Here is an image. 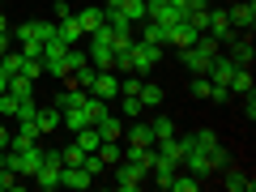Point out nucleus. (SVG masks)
Listing matches in <instances>:
<instances>
[{
    "label": "nucleus",
    "mask_w": 256,
    "mask_h": 192,
    "mask_svg": "<svg viewBox=\"0 0 256 192\" xmlns=\"http://www.w3.org/2000/svg\"><path fill=\"white\" fill-rule=\"evenodd\" d=\"M4 166H9L18 180H34V171L43 166V146H26V150H4Z\"/></svg>",
    "instance_id": "1"
},
{
    "label": "nucleus",
    "mask_w": 256,
    "mask_h": 192,
    "mask_svg": "<svg viewBox=\"0 0 256 192\" xmlns=\"http://www.w3.org/2000/svg\"><path fill=\"white\" fill-rule=\"evenodd\" d=\"M226 56H230V64H235V68H252V60H256L252 30H235V38L226 43Z\"/></svg>",
    "instance_id": "2"
},
{
    "label": "nucleus",
    "mask_w": 256,
    "mask_h": 192,
    "mask_svg": "<svg viewBox=\"0 0 256 192\" xmlns=\"http://www.w3.org/2000/svg\"><path fill=\"white\" fill-rule=\"evenodd\" d=\"M52 34H56V22H43V18H30L22 26H13V38L18 43H47Z\"/></svg>",
    "instance_id": "3"
},
{
    "label": "nucleus",
    "mask_w": 256,
    "mask_h": 192,
    "mask_svg": "<svg viewBox=\"0 0 256 192\" xmlns=\"http://www.w3.org/2000/svg\"><path fill=\"white\" fill-rule=\"evenodd\" d=\"M128 56H132V73H137V77H146L150 68H154V64L162 60V47H154V43H146V38H137Z\"/></svg>",
    "instance_id": "4"
},
{
    "label": "nucleus",
    "mask_w": 256,
    "mask_h": 192,
    "mask_svg": "<svg viewBox=\"0 0 256 192\" xmlns=\"http://www.w3.org/2000/svg\"><path fill=\"white\" fill-rule=\"evenodd\" d=\"M111 184H116L120 192H137L141 184H146V171H137L132 162H124V158H120V162H116V171H111Z\"/></svg>",
    "instance_id": "5"
},
{
    "label": "nucleus",
    "mask_w": 256,
    "mask_h": 192,
    "mask_svg": "<svg viewBox=\"0 0 256 192\" xmlns=\"http://www.w3.org/2000/svg\"><path fill=\"white\" fill-rule=\"evenodd\" d=\"M90 94L94 98H120V73H111V68H98L94 73V82H90Z\"/></svg>",
    "instance_id": "6"
},
{
    "label": "nucleus",
    "mask_w": 256,
    "mask_h": 192,
    "mask_svg": "<svg viewBox=\"0 0 256 192\" xmlns=\"http://www.w3.org/2000/svg\"><path fill=\"white\" fill-rule=\"evenodd\" d=\"M166 43L180 47V52H184V47H192V43H196V30H192V22H188V18H175L171 26H166Z\"/></svg>",
    "instance_id": "7"
},
{
    "label": "nucleus",
    "mask_w": 256,
    "mask_h": 192,
    "mask_svg": "<svg viewBox=\"0 0 256 192\" xmlns=\"http://www.w3.org/2000/svg\"><path fill=\"white\" fill-rule=\"evenodd\" d=\"M205 34H214V38H218L222 47H226L230 38H235V26H230L226 9H214V4H210V30H205Z\"/></svg>",
    "instance_id": "8"
},
{
    "label": "nucleus",
    "mask_w": 256,
    "mask_h": 192,
    "mask_svg": "<svg viewBox=\"0 0 256 192\" xmlns=\"http://www.w3.org/2000/svg\"><path fill=\"white\" fill-rule=\"evenodd\" d=\"M205 77H210L214 86H230V77H235V64H230V56H214L210 60V68H205Z\"/></svg>",
    "instance_id": "9"
},
{
    "label": "nucleus",
    "mask_w": 256,
    "mask_h": 192,
    "mask_svg": "<svg viewBox=\"0 0 256 192\" xmlns=\"http://www.w3.org/2000/svg\"><path fill=\"white\" fill-rule=\"evenodd\" d=\"M90 184H94V175L86 171V166H60V188L82 192V188H90Z\"/></svg>",
    "instance_id": "10"
},
{
    "label": "nucleus",
    "mask_w": 256,
    "mask_h": 192,
    "mask_svg": "<svg viewBox=\"0 0 256 192\" xmlns=\"http://www.w3.org/2000/svg\"><path fill=\"white\" fill-rule=\"evenodd\" d=\"M226 18H230V26H235V30H252V22H256V0H239L235 9H226Z\"/></svg>",
    "instance_id": "11"
},
{
    "label": "nucleus",
    "mask_w": 256,
    "mask_h": 192,
    "mask_svg": "<svg viewBox=\"0 0 256 192\" xmlns=\"http://www.w3.org/2000/svg\"><path fill=\"white\" fill-rule=\"evenodd\" d=\"M222 188H230V192H252L256 188V180H248V171H239V166H222Z\"/></svg>",
    "instance_id": "12"
},
{
    "label": "nucleus",
    "mask_w": 256,
    "mask_h": 192,
    "mask_svg": "<svg viewBox=\"0 0 256 192\" xmlns=\"http://www.w3.org/2000/svg\"><path fill=\"white\" fill-rule=\"evenodd\" d=\"M77 18V26H82V34L90 38L94 30H102V22H107V4H102V9H82V13H73Z\"/></svg>",
    "instance_id": "13"
},
{
    "label": "nucleus",
    "mask_w": 256,
    "mask_h": 192,
    "mask_svg": "<svg viewBox=\"0 0 256 192\" xmlns=\"http://www.w3.org/2000/svg\"><path fill=\"white\" fill-rule=\"evenodd\" d=\"M124 162H132L137 171L150 175V166H154V146H128L124 150Z\"/></svg>",
    "instance_id": "14"
},
{
    "label": "nucleus",
    "mask_w": 256,
    "mask_h": 192,
    "mask_svg": "<svg viewBox=\"0 0 256 192\" xmlns=\"http://www.w3.org/2000/svg\"><path fill=\"white\" fill-rule=\"evenodd\" d=\"M94 128H98V137H102V141H120V137H124V120L111 116V111H107L102 120H94Z\"/></svg>",
    "instance_id": "15"
},
{
    "label": "nucleus",
    "mask_w": 256,
    "mask_h": 192,
    "mask_svg": "<svg viewBox=\"0 0 256 192\" xmlns=\"http://www.w3.org/2000/svg\"><path fill=\"white\" fill-rule=\"evenodd\" d=\"M86 102H90V98H86ZM60 124L64 128H68V132H77V128H90L94 124V120H90V107H73V111H60Z\"/></svg>",
    "instance_id": "16"
},
{
    "label": "nucleus",
    "mask_w": 256,
    "mask_h": 192,
    "mask_svg": "<svg viewBox=\"0 0 256 192\" xmlns=\"http://www.w3.org/2000/svg\"><path fill=\"white\" fill-rule=\"evenodd\" d=\"M60 120H64V116H60V107H56V102H52V107H47V111H43V107L34 111V124H38V132H43V137H47V132H56V128H60Z\"/></svg>",
    "instance_id": "17"
},
{
    "label": "nucleus",
    "mask_w": 256,
    "mask_h": 192,
    "mask_svg": "<svg viewBox=\"0 0 256 192\" xmlns=\"http://www.w3.org/2000/svg\"><path fill=\"white\" fill-rule=\"evenodd\" d=\"M56 34H60V38H64L68 47L86 43V34H82V26H77V18H64V22H56Z\"/></svg>",
    "instance_id": "18"
},
{
    "label": "nucleus",
    "mask_w": 256,
    "mask_h": 192,
    "mask_svg": "<svg viewBox=\"0 0 256 192\" xmlns=\"http://www.w3.org/2000/svg\"><path fill=\"white\" fill-rule=\"evenodd\" d=\"M175 171H180V166H171V162H162V158L154 154V166H150V175H154V184H158V188H171V180H175Z\"/></svg>",
    "instance_id": "19"
},
{
    "label": "nucleus",
    "mask_w": 256,
    "mask_h": 192,
    "mask_svg": "<svg viewBox=\"0 0 256 192\" xmlns=\"http://www.w3.org/2000/svg\"><path fill=\"white\" fill-rule=\"evenodd\" d=\"M34 184H38V192H52V188H60V166H38L34 171Z\"/></svg>",
    "instance_id": "20"
},
{
    "label": "nucleus",
    "mask_w": 256,
    "mask_h": 192,
    "mask_svg": "<svg viewBox=\"0 0 256 192\" xmlns=\"http://www.w3.org/2000/svg\"><path fill=\"white\" fill-rule=\"evenodd\" d=\"M128 146H154V132H150V124H141V116L128 124Z\"/></svg>",
    "instance_id": "21"
},
{
    "label": "nucleus",
    "mask_w": 256,
    "mask_h": 192,
    "mask_svg": "<svg viewBox=\"0 0 256 192\" xmlns=\"http://www.w3.org/2000/svg\"><path fill=\"white\" fill-rule=\"evenodd\" d=\"M73 141L86 150V154H94V150L102 146V137H98V128H94V124H90V128H77V132H73Z\"/></svg>",
    "instance_id": "22"
},
{
    "label": "nucleus",
    "mask_w": 256,
    "mask_h": 192,
    "mask_svg": "<svg viewBox=\"0 0 256 192\" xmlns=\"http://www.w3.org/2000/svg\"><path fill=\"white\" fill-rule=\"evenodd\" d=\"M226 90L239 94V98H244V94H252V68H235V77H230Z\"/></svg>",
    "instance_id": "23"
},
{
    "label": "nucleus",
    "mask_w": 256,
    "mask_h": 192,
    "mask_svg": "<svg viewBox=\"0 0 256 192\" xmlns=\"http://www.w3.org/2000/svg\"><path fill=\"white\" fill-rule=\"evenodd\" d=\"M137 98H141V107H162V86H154V82H141Z\"/></svg>",
    "instance_id": "24"
},
{
    "label": "nucleus",
    "mask_w": 256,
    "mask_h": 192,
    "mask_svg": "<svg viewBox=\"0 0 256 192\" xmlns=\"http://www.w3.org/2000/svg\"><path fill=\"white\" fill-rule=\"evenodd\" d=\"M9 94H13V98H34V82L22 77V73H13L9 77Z\"/></svg>",
    "instance_id": "25"
},
{
    "label": "nucleus",
    "mask_w": 256,
    "mask_h": 192,
    "mask_svg": "<svg viewBox=\"0 0 256 192\" xmlns=\"http://www.w3.org/2000/svg\"><path fill=\"white\" fill-rule=\"evenodd\" d=\"M150 132H154V141L175 137V120H171V116H154V120H150Z\"/></svg>",
    "instance_id": "26"
},
{
    "label": "nucleus",
    "mask_w": 256,
    "mask_h": 192,
    "mask_svg": "<svg viewBox=\"0 0 256 192\" xmlns=\"http://www.w3.org/2000/svg\"><path fill=\"white\" fill-rule=\"evenodd\" d=\"M107 30L111 34H132V22H128L120 9H107Z\"/></svg>",
    "instance_id": "27"
},
{
    "label": "nucleus",
    "mask_w": 256,
    "mask_h": 192,
    "mask_svg": "<svg viewBox=\"0 0 256 192\" xmlns=\"http://www.w3.org/2000/svg\"><path fill=\"white\" fill-rule=\"evenodd\" d=\"M116 9H120V13H124V18H128V22H146V0H120Z\"/></svg>",
    "instance_id": "28"
},
{
    "label": "nucleus",
    "mask_w": 256,
    "mask_h": 192,
    "mask_svg": "<svg viewBox=\"0 0 256 192\" xmlns=\"http://www.w3.org/2000/svg\"><path fill=\"white\" fill-rule=\"evenodd\" d=\"M94 154H98V158H102V162H107V166H116L120 158H124V150H120V141H102V146L94 150Z\"/></svg>",
    "instance_id": "29"
},
{
    "label": "nucleus",
    "mask_w": 256,
    "mask_h": 192,
    "mask_svg": "<svg viewBox=\"0 0 256 192\" xmlns=\"http://www.w3.org/2000/svg\"><path fill=\"white\" fill-rule=\"evenodd\" d=\"M146 43L166 47V26H162V22H150V18H146Z\"/></svg>",
    "instance_id": "30"
},
{
    "label": "nucleus",
    "mask_w": 256,
    "mask_h": 192,
    "mask_svg": "<svg viewBox=\"0 0 256 192\" xmlns=\"http://www.w3.org/2000/svg\"><path fill=\"white\" fill-rule=\"evenodd\" d=\"M188 90H192V98H210V90H214V82L205 73H192V82H188Z\"/></svg>",
    "instance_id": "31"
},
{
    "label": "nucleus",
    "mask_w": 256,
    "mask_h": 192,
    "mask_svg": "<svg viewBox=\"0 0 256 192\" xmlns=\"http://www.w3.org/2000/svg\"><path fill=\"white\" fill-rule=\"evenodd\" d=\"M82 64H90V60H86V47H82V43L64 52V68H68V73H73V68H82Z\"/></svg>",
    "instance_id": "32"
},
{
    "label": "nucleus",
    "mask_w": 256,
    "mask_h": 192,
    "mask_svg": "<svg viewBox=\"0 0 256 192\" xmlns=\"http://www.w3.org/2000/svg\"><path fill=\"white\" fill-rule=\"evenodd\" d=\"M120 111H124L128 120H137L146 107H141V98H137V94H120Z\"/></svg>",
    "instance_id": "33"
},
{
    "label": "nucleus",
    "mask_w": 256,
    "mask_h": 192,
    "mask_svg": "<svg viewBox=\"0 0 256 192\" xmlns=\"http://www.w3.org/2000/svg\"><path fill=\"white\" fill-rule=\"evenodd\" d=\"M22 64H26V56H22V52H13V47H9V52H4V60H0V68H4V73H22Z\"/></svg>",
    "instance_id": "34"
},
{
    "label": "nucleus",
    "mask_w": 256,
    "mask_h": 192,
    "mask_svg": "<svg viewBox=\"0 0 256 192\" xmlns=\"http://www.w3.org/2000/svg\"><path fill=\"white\" fill-rule=\"evenodd\" d=\"M82 158H86V150L77 146V141H73V146H64V150H60V162H64V166H82Z\"/></svg>",
    "instance_id": "35"
},
{
    "label": "nucleus",
    "mask_w": 256,
    "mask_h": 192,
    "mask_svg": "<svg viewBox=\"0 0 256 192\" xmlns=\"http://www.w3.org/2000/svg\"><path fill=\"white\" fill-rule=\"evenodd\" d=\"M171 188H175V192H196V188H201V180H196V175H180V171H175Z\"/></svg>",
    "instance_id": "36"
},
{
    "label": "nucleus",
    "mask_w": 256,
    "mask_h": 192,
    "mask_svg": "<svg viewBox=\"0 0 256 192\" xmlns=\"http://www.w3.org/2000/svg\"><path fill=\"white\" fill-rule=\"evenodd\" d=\"M64 18H73V4L68 0H52V22H64Z\"/></svg>",
    "instance_id": "37"
},
{
    "label": "nucleus",
    "mask_w": 256,
    "mask_h": 192,
    "mask_svg": "<svg viewBox=\"0 0 256 192\" xmlns=\"http://www.w3.org/2000/svg\"><path fill=\"white\" fill-rule=\"evenodd\" d=\"M22 77L38 82V77H43V60H26V64H22Z\"/></svg>",
    "instance_id": "38"
},
{
    "label": "nucleus",
    "mask_w": 256,
    "mask_h": 192,
    "mask_svg": "<svg viewBox=\"0 0 256 192\" xmlns=\"http://www.w3.org/2000/svg\"><path fill=\"white\" fill-rule=\"evenodd\" d=\"M210 98H214V102H218V107H226V102H230V98H235V94H230V90H226V86H214V90H210Z\"/></svg>",
    "instance_id": "39"
},
{
    "label": "nucleus",
    "mask_w": 256,
    "mask_h": 192,
    "mask_svg": "<svg viewBox=\"0 0 256 192\" xmlns=\"http://www.w3.org/2000/svg\"><path fill=\"white\" fill-rule=\"evenodd\" d=\"M18 52L26 56V60H43V43H22Z\"/></svg>",
    "instance_id": "40"
},
{
    "label": "nucleus",
    "mask_w": 256,
    "mask_h": 192,
    "mask_svg": "<svg viewBox=\"0 0 256 192\" xmlns=\"http://www.w3.org/2000/svg\"><path fill=\"white\" fill-rule=\"evenodd\" d=\"M244 116L256 120V94H244Z\"/></svg>",
    "instance_id": "41"
},
{
    "label": "nucleus",
    "mask_w": 256,
    "mask_h": 192,
    "mask_svg": "<svg viewBox=\"0 0 256 192\" xmlns=\"http://www.w3.org/2000/svg\"><path fill=\"white\" fill-rule=\"evenodd\" d=\"M43 162H47V166H64V162H60V150H43Z\"/></svg>",
    "instance_id": "42"
},
{
    "label": "nucleus",
    "mask_w": 256,
    "mask_h": 192,
    "mask_svg": "<svg viewBox=\"0 0 256 192\" xmlns=\"http://www.w3.org/2000/svg\"><path fill=\"white\" fill-rule=\"evenodd\" d=\"M0 47H9V18L0 13Z\"/></svg>",
    "instance_id": "43"
},
{
    "label": "nucleus",
    "mask_w": 256,
    "mask_h": 192,
    "mask_svg": "<svg viewBox=\"0 0 256 192\" xmlns=\"http://www.w3.org/2000/svg\"><path fill=\"white\" fill-rule=\"evenodd\" d=\"M166 4H175V9H180L184 18H188V9H192V0H166Z\"/></svg>",
    "instance_id": "44"
},
{
    "label": "nucleus",
    "mask_w": 256,
    "mask_h": 192,
    "mask_svg": "<svg viewBox=\"0 0 256 192\" xmlns=\"http://www.w3.org/2000/svg\"><path fill=\"white\" fill-rule=\"evenodd\" d=\"M9 90V73H4V68H0V94Z\"/></svg>",
    "instance_id": "45"
},
{
    "label": "nucleus",
    "mask_w": 256,
    "mask_h": 192,
    "mask_svg": "<svg viewBox=\"0 0 256 192\" xmlns=\"http://www.w3.org/2000/svg\"><path fill=\"white\" fill-rule=\"evenodd\" d=\"M102 4H107V9H116V4H120V0H102Z\"/></svg>",
    "instance_id": "46"
}]
</instances>
